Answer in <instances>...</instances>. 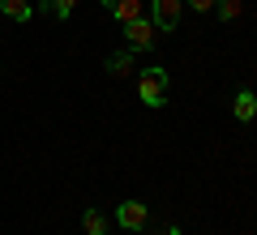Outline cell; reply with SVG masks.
<instances>
[{"instance_id":"cell-10","label":"cell","mask_w":257,"mask_h":235,"mask_svg":"<svg viewBox=\"0 0 257 235\" xmlns=\"http://www.w3.org/2000/svg\"><path fill=\"white\" fill-rule=\"evenodd\" d=\"M82 222H86V235H107V218H103L99 209H86Z\"/></svg>"},{"instance_id":"cell-13","label":"cell","mask_w":257,"mask_h":235,"mask_svg":"<svg viewBox=\"0 0 257 235\" xmlns=\"http://www.w3.org/2000/svg\"><path fill=\"white\" fill-rule=\"evenodd\" d=\"M159 235H180V226H167V231H159Z\"/></svg>"},{"instance_id":"cell-2","label":"cell","mask_w":257,"mask_h":235,"mask_svg":"<svg viewBox=\"0 0 257 235\" xmlns=\"http://www.w3.org/2000/svg\"><path fill=\"white\" fill-rule=\"evenodd\" d=\"M124 39H128V52H150L159 39V26L150 18H138V22H124Z\"/></svg>"},{"instance_id":"cell-1","label":"cell","mask_w":257,"mask_h":235,"mask_svg":"<svg viewBox=\"0 0 257 235\" xmlns=\"http://www.w3.org/2000/svg\"><path fill=\"white\" fill-rule=\"evenodd\" d=\"M138 94H142L146 107H163V103H167V69H142Z\"/></svg>"},{"instance_id":"cell-11","label":"cell","mask_w":257,"mask_h":235,"mask_svg":"<svg viewBox=\"0 0 257 235\" xmlns=\"http://www.w3.org/2000/svg\"><path fill=\"white\" fill-rule=\"evenodd\" d=\"M43 9L52 13V18H69V13L77 9V0H43Z\"/></svg>"},{"instance_id":"cell-3","label":"cell","mask_w":257,"mask_h":235,"mask_svg":"<svg viewBox=\"0 0 257 235\" xmlns=\"http://www.w3.org/2000/svg\"><path fill=\"white\" fill-rule=\"evenodd\" d=\"M146 218H150L146 201H124V205L116 209V222L124 226V231H146Z\"/></svg>"},{"instance_id":"cell-6","label":"cell","mask_w":257,"mask_h":235,"mask_svg":"<svg viewBox=\"0 0 257 235\" xmlns=\"http://www.w3.org/2000/svg\"><path fill=\"white\" fill-rule=\"evenodd\" d=\"M0 13L9 22H30L35 18V5H30V0H0Z\"/></svg>"},{"instance_id":"cell-5","label":"cell","mask_w":257,"mask_h":235,"mask_svg":"<svg viewBox=\"0 0 257 235\" xmlns=\"http://www.w3.org/2000/svg\"><path fill=\"white\" fill-rule=\"evenodd\" d=\"M103 9L111 13V18L124 26V22H138V18H146V0H103Z\"/></svg>"},{"instance_id":"cell-7","label":"cell","mask_w":257,"mask_h":235,"mask_svg":"<svg viewBox=\"0 0 257 235\" xmlns=\"http://www.w3.org/2000/svg\"><path fill=\"white\" fill-rule=\"evenodd\" d=\"M231 111H236V120H253L257 116V99H253V90H236V103H231Z\"/></svg>"},{"instance_id":"cell-9","label":"cell","mask_w":257,"mask_h":235,"mask_svg":"<svg viewBox=\"0 0 257 235\" xmlns=\"http://www.w3.org/2000/svg\"><path fill=\"white\" fill-rule=\"evenodd\" d=\"M214 9H219L223 22H236L240 13H244V0H214Z\"/></svg>"},{"instance_id":"cell-4","label":"cell","mask_w":257,"mask_h":235,"mask_svg":"<svg viewBox=\"0 0 257 235\" xmlns=\"http://www.w3.org/2000/svg\"><path fill=\"white\" fill-rule=\"evenodd\" d=\"M150 13H155V26L159 30H176L180 26V0H150Z\"/></svg>"},{"instance_id":"cell-8","label":"cell","mask_w":257,"mask_h":235,"mask_svg":"<svg viewBox=\"0 0 257 235\" xmlns=\"http://www.w3.org/2000/svg\"><path fill=\"white\" fill-rule=\"evenodd\" d=\"M107 73H111V77H128V73H133V52L107 56Z\"/></svg>"},{"instance_id":"cell-12","label":"cell","mask_w":257,"mask_h":235,"mask_svg":"<svg viewBox=\"0 0 257 235\" xmlns=\"http://www.w3.org/2000/svg\"><path fill=\"white\" fill-rule=\"evenodd\" d=\"M189 5H193L197 13H210V9H214V0H189Z\"/></svg>"}]
</instances>
